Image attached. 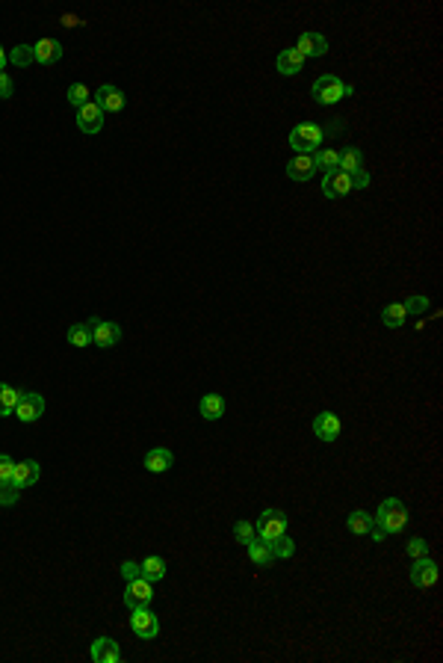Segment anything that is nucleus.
Listing matches in <instances>:
<instances>
[{
	"mask_svg": "<svg viewBox=\"0 0 443 663\" xmlns=\"http://www.w3.org/2000/svg\"><path fill=\"white\" fill-rule=\"evenodd\" d=\"M33 54H36V63L38 66H53L63 59V45L56 42V39H38L33 45Z\"/></svg>",
	"mask_w": 443,
	"mask_h": 663,
	"instance_id": "obj_17",
	"label": "nucleus"
},
{
	"mask_svg": "<svg viewBox=\"0 0 443 663\" xmlns=\"http://www.w3.org/2000/svg\"><path fill=\"white\" fill-rule=\"evenodd\" d=\"M15 92V83H12V77L6 71H0V101H6V98H12Z\"/></svg>",
	"mask_w": 443,
	"mask_h": 663,
	"instance_id": "obj_39",
	"label": "nucleus"
},
{
	"mask_svg": "<svg viewBox=\"0 0 443 663\" xmlns=\"http://www.w3.org/2000/svg\"><path fill=\"white\" fill-rule=\"evenodd\" d=\"M346 527H349V533H355V536H367L370 527H372V515L364 512V510H355V512H349V518H346Z\"/></svg>",
	"mask_w": 443,
	"mask_h": 663,
	"instance_id": "obj_27",
	"label": "nucleus"
},
{
	"mask_svg": "<svg viewBox=\"0 0 443 663\" xmlns=\"http://www.w3.org/2000/svg\"><path fill=\"white\" fill-rule=\"evenodd\" d=\"M246 548H249V560L254 562V566H260V569H266L269 562L275 560V557H272V551H269V545H266L264 539H254V542H249Z\"/></svg>",
	"mask_w": 443,
	"mask_h": 663,
	"instance_id": "obj_25",
	"label": "nucleus"
},
{
	"mask_svg": "<svg viewBox=\"0 0 443 663\" xmlns=\"http://www.w3.org/2000/svg\"><path fill=\"white\" fill-rule=\"evenodd\" d=\"M402 308H405V314H414V317H419V314H426V308H429V299L426 296H411L408 303H402Z\"/></svg>",
	"mask_w": 443,
	"mask_h": 663,
	"instance_id": "obj_35",
	"label": "nucleus"
},
{
	"mask_svg": "<svg viewBox=\"0 0 443 663\" xmlns=\"http://www.w3.org/2000/svg\"><path fill=\"white\" fill-rule=\"evenodd\" d=\"M275 66H278V71L284 74V77H293V74H298L301 69H305V56H301L296 48H284V51L278 54Z\"/></svg>",
	"mask_w": 443,
	"mask_h": 663,
	"instance_id": "obj_20",
	"label": "nucleus"
},
{
	"mask_svg": "<svg viewBox=\"0 0 443 663\" xmlns=\"http://www.w3.org/2000/svg\"><path fill=\"white\" fill-rule=\"evenodd\" d=\"M38 477H42V468H38L36 459H21L15 462V471H12V483L18 489H30L38 483Z\"/></svg>",
	"mask_w": 443,
	"mask_h": 663,
	"instance_id": "obj_15",
	"label": "nucleus"
},
{
	"mask_svg": "<svg viewBox=\"0 0 443 663\" xmlns=\"http://www.w3.org/2000/svg\"><path fill=\"white\" fill-rule=\"evenodd\" d=\"M360 163H364V154H360L355 146H349V148H343V151H340V172L355 175L358 169H364Z\"/></svg>",
	"mask_w": 443,
	"mask_h": 663,
	"instance_id": "obj_28",
	"label": "nucleus"
},
{
	"mask_svg": "<svg viewBox=\"0 0 443 663\" xmlns=\"http://www.w3.org/2000/svg\"><path fill=\"white\" fill-rule=\"evenodd\" d=\"M86 326L92 329V344L100 347V350H110V347H115L118 340H122V326L113 323V320H98V317H92Z\"/></svg>",
	"mask_w": 443,
	"mask_h": 663,
	"instance_id": "obj_5",
	"label": "nucleus"
},
{
	"mask_svg": "<svg viewBox=\"0 0 443 663\" xmlns=\"http://www.w3.org/2000/svg\"><path fill=\"white\" fill-rule=\"evenodd\" d=\"M352 184H355V190H364V187L370 184V172H367V169H358V172L352 175Z\"/></svg>",
	"mask_w": 443,
	"mask_h": 663,
	"instance_id": "obj_40",
	"label": "nucleus"
},
{
	"mask_svg": "<svg viewBox=\"0 0 443 663\" xmlns=\"http://www.w3.org/2000/svg\"><path fill=\"white\" fill-rule=\"evenodd\" d=\"M325 143V131H322L319 125H308V122H301L290 131V148L296 154H313L319 151V146Z\"/></svg>",
	"mask_w": 443,
	"mask_h": 663,
	"instance_id": "obj_3",
	"label": "nucleus"
},
{
	"mask_svg": "<svg viewBox=\"0 0 443 663\" xmlns=\"http://www.w3.org/2000/svg\"><path fill=\"white\" fill-rule=\"evenodd\" d=\"M372 518H375V525L390 536V533H399L402 527L408 525V510H405V504H402V500L385 497V500L378 504V515H372Z\"/></svg>",
	"mask_w": 443,
	"mask_h": 663,
	"instance_id": "obj_2",
	"label": "nucleus"
},
{
	"mask_svg": "<svg viewBox=\"0 0 443 663\" xmlns=\"http://www.w3.org/2000/svg\"><path fill=\"white\" fill-rule=\"evenodd\" d=\"M313 432H316L319 441H328V445H331V441H337L340 432H343V424H340V417L334 412H322L313 420Z\"/></svg>",
	"mask_w": 443,
	"mask_h": 663,
	"instance_id": "obj_13",
	"label": "nucleus"
},
{
	"mask_svg": "<svg viewBox=\"0 0 443 663\" xmlns=\"http://www.w3.org/2000/svg\"><path fill=\"white\" fill-rule=\"evenodd\" d=\"M311 95H313V101L322 104V107H331L337 101H343V98L355 95V86L352 83H343L337 74H322L313 80V86H311Z\"/></svg>",
	"mask_w": 443,
	"mask_h": 663,
	"instance_id": "obj_1",
	"label": "nucleus"
},
{
	"mask_svg": "<svg viewBox=\"0 0 443 663\" xmlns=\"http://www.w3.org/2000/svg\"><path fill=\"white\" fill-rule=\"evenodd\" d=\"M172 465H174V456H172L169 447H151V450L145 453V468H148L151 474H166Z\"/></svg>",
	"mask_w": 443,
	"mask_h": 663,
	"instance_id": "obj_19",
	"label": "nucleus"
},
{
	"mask_svg": "<svg viewBox=\"0 0 443 663\" xmlns=\"http://www.w3.org/2000/svg\"><path fill=\"white\" fill-rule=\"evenodd\" d=\"M130 631L139 639H154L160 634V619L148 607H136V610H130Z\"/></svg>",
	"mask_w": 443,
	"mask_h": 663,
	"instance_id": "obj_7",
	"label": "nucleus"
},
{
	"mask_svg": "<svg viewBox=\"0 0 443 663\" xmlns=\"http://www.w3.org/2000/svg\"><path fill=\"white\" fill-rule=\"evenodd\" d=\"M89 654L95 663H122V649H118V642L113 637H98L92 642Z\"/></svg>",
	"mask_w": 443,
	"mask_h": 663,
	"instance_id": "obj_14",
	"label": "nucleus"
},
{
	"mask_svg": "<svg viewBox=\"0 0 443 663\" xmlns=\"http://www.w3.org/2000/svg\"><path fill=\"white\" fill-rule=\"evenodd\" d=\"M6 59H9V56H6V51H4V45H0V71H4V66H6Z\"/></svg>",
	"mask_w": 443,
	"mask_h": 663,
	"instance_id": "obj_42",
	"label": "nucleus"
},
{
	"mask_svg": "<svg viewBox=\"0 0 443 663\" xmlns=\"http://www.w3.org/2000/svg\"><path fill=\"white\" fill-rule=\"evenodd\" d=\"M437 584V562L429 557H419L414 560L411 566V587L414 589H432Z\"/></svg>",
	"mask_w": 443,
	"mask_h": 663,
	"instance_id": "obj_8",
	"label": "nucleus"
},
{
	"mask_svg": "<svg viewBox=\"0 0 443 663\" xmlns=\"http://www.w3.org/2000/svg\"><path fill=\"white\" fill-rule=\"evenodd\" d=\"M234 536H236V542L249 545V542L257 539V527L251 525V521H236V525H234Z\"/></svg>",
	"mask_w": 443,
	"mask_h": 663,
	"instance_id": "obj_34",
	"label": "nucleus"
},
{
	"mask_svg": "<svg viewBox=\"0 0 443 663\" xmlns=\"http://www.w3.org/2000/svg\"><path fill=\"white\" fill-rule=\"evenodd\" d=\"M296 51L305 59L308 56H325L328 54V39L322 33H301L298 42H296Z\"/></svg>",
	"mask_w": 443,
	"mask_h": 663,
	"instance_id": "obj_16",
	"label": "nucleus"
},
{
	"mask_svg": "<svg viewBox=\"0 0 443 663\" xmlns=\"http://www.w3.org/2000/svg\"><path fill=\"white\" fill-rule=\"evenodd\" d=\"M405 320H408V314H405V308H402V303H390V305L381 308V323H385L387 329H402Z\"/></svg>",
	"mask_w": 443,
	"mask_h": 663,
	"instance_id": "obj_26",
	"label": "nucleus"
},
{
	"mask_svg": "<svg viewBox=\"0 0 443 663\" xmlns=\"http://www.w3.org/2000/svg\"><path fill=\"white\" fill-rule=\"evenodd\" d=\"M9 63L18 66V69H24L30 63H36V54H33V45H15L12 54H9Z\"/></svg>",
	"mask_w": 443,
	"mask_h": 663,
	"instance_id": "obj_32",
	"label": "nucleus"
},
{
	"mask_svg": "<svg viewBox=\"0 0 443 663\" xmlns=\"http://www.w3.org/2000/svg\"><path fill=\"white\" fill-rule=\"evenodd\" d=\"M266 545H269V551H272V557L278 560V557H293L296 554V542L284 533V536H275L272 542H266Z\"/></svg>",
	"mask_w": 443,
	"mask_h": 663,
	"instance_id": "obj_30",
	"label": "nucleus"
},
{
	"mask_svg": "<svg viewBox=\"0 0 443 663\" xmlns=\"http://www.w3.org/2000/svg\"><path fill=\"white\" fill-rule=\"evenodd\" d=\"M66 98H68V104H71L74 110H80L83 104H89V101H92V92H89V86H86V83H71Z\"/></svg>",
	"mask_w": 443,
	"mask_h": 663,
	"instance_id": "obj_31",
	"label": "nucleus"
},
{
	"mask_svg": "<svg viewBox=\"0 0 443 663\" xmlns=\"http://www.w3.org/2000/svg\"><path fill=\"white\" fill-rule=\"evenodd\" d=\"M198 412L204 420H219L222 415H225V397L222 394H204L201 397V403H198Z\"/></svg>",
	"mask_w": 443,
	"mask_h": 663,
	"instance_id": "obj_21",
	"label": "nucleus"
},
{
	"mask_svg": "<svg viewBox=\"0 0 443 663\" xmlns=\"http://www.w3.org/2000/svg\"><path fill=\"white\" fill-rule=\"evenodd\" d=\"M405 551L414 557V560H419V557H429V542L426 539H419V536H414L408 545H405Z\"/></svg>",
	"mask_w": 443,
	"mask_h": 663,
	"instance_id": "obj_36",
	"label": "nucleus"
},
{
	"mask_svg": "<svg viewBox=\"0 0 443 663\" xmlns=\"http://www.w3.org/2000/svg\"><path fill=\"white\" fill-rule=\"evenodd\" d=\"M313 157V166H316V172H337L340 169V151L337 148H319V151H313L311 154Z\"/></svg>",
	"mask_w": 443,
	"mask_h": 663,
	"instance_id": "obj_23",
	"label": "nucleus"
},
{
	"mask_svg": "<svg viewBox=\"0 0 443 663\" xmlns=\"http://www.w3.org/2000/svg\"><path fill=\"white\" fill-rule=\"evenodd\" d=\"M118 575H122L125 580L142 577V566H139V562H133V560H127V562H122V566H118Z\"/></svg>",
	"mask_w": 443,
	"mask_h": 663,
	"instance_id": "obj_38",
	"label": "nucleus"
},
{
	"mask_svg": "<svg viewBox=\"0 0 443 663\" xmlns=\"http://www.w3.org/2000/svg\"><path fill=\"white\" fill-rule=\"evenodd\" d=\"M92 101L104 110V113H122L125 110V104H127V98H125V92L118 89V86H113V83H104L98 92H95V98Z\"/></svg>",
	"mask_w": 443,
	"mask_h": 663,
	"instance_id": "obj_9",
	"label": "nucleus"
},
{
	"mask_svg": "<svg viewBox=\"0 0 443 663\" xmlns=\"http://www.w3.org/2000/svg\"><path fill=\"white\" fill-rule=\"evenodd\" d=\"M370 536H372V542H381V539H385V536H387L385 530H381V527L375 525V518H372V527H370Z\"/></svg>",
	"mask_w": 443,
	"mask_h": 663,
	"instance_id": "obj_41",
	"label": "nucleus"
},
{
	"mask_svg": "<svg viewBox=\"0 0 443 663\" xmlns=\"http://www.w3.org/2000/svg\"><path fill=\"white\" fill-rule=\"evenodd\" d=\"M254 527H257V539L272 542L275 536H284L287 533V512L278 510V507H269V510L260 512Z\"/></svg>",
	"mask_w": 443,
	"mask_h": 663,
	"instance_id": "obj_4",
	"label": "nucleus"
},
{
	"mask_svg": "<svg viewBox=\"0 0 443 663\" xmlns=\"http://www.w3.org/2000/svg\"><path fill=\"white\" fill-rule=\"evenodd\" d=\"M139 566H142V577L145 580H151V584H157V580H163L166 577V560L163 557H145L142 562H139Z\"/></svg>",
	"mask_w": 443,
	"mask_h": 663,
	"instance_id": "obj_24",
	"label": "nucleus"
},
{
	"mask_svg": "<svg viewBox=\"0 0 443 663\" xmlns=\"http://www.w3.org/2000/svg\"><path fill=\"white\" fill-rule=\"evenodd\" d=\"M104 110H100L95 101H89V104H83L77 110V128L83 131V133H98L100 128H104Z\"/></svg>",
	"mask_w": 443,
	"mask_h": 663,
	"instance_id": "obj_12",
	"label": "nucleus"
},
{
	"mask_svg": "<svg viewBox=\"0 0 443 663\" xmlns=\"http://www.w3.org/2000/svg\"><path fill=\"white\" fill-rule=\"evenodd\" d=\"M42 415H45V397L36 394V391H27L21 397V403H18V409H15V417L24 420V424H33V420H38Z\"/></svg>",
	"mask_w": 443,
	"mask_h": 663,
	"instance_id": "obj_11",
	"label": "nucleus"
},
{
	"mask_svg": "<svg viewBox=\"0 0 443 663\" xmlns=\"http://www.w3.org/2000/svg\"><path fill=\"white\" fill-rule=\"evenodd\" d=\"M18 497H21V489H18L12 480H6V483H0V507H15L18 504Z\"/></svg>",
	"mask_w": 443,
	"mask_h": 663,
	"instance_id": "obj_33",
	"label": "nucleus"
},
{
	"mask_svg": "<svg viewBox=\"0 0 443 663\" xmlns=\"http://www.w3.org/2000/svg\"><path fill=\"white\" fill-rule=\"evenodd\" d=\"M21 397H24V391H18V388H12L6 383H0V417L15 415L18 403H21Z\"/></svg>",
	"mask_w": 443,
	"mask_h": 663,
	"instance_id": "obj_22",
	"label": "nucleus"
},
{
	"mask_svg": "<svg viewBox=\"0 0 443 663\" xmlns=\"http://www.w3.org/2000/svg\"><path fill=\"white\" fill-rule=\"evenodd\" d=\"M154 601V584L145 577H133L127 580L125 587V607L127 610H136V607H148Z\"/></svg>",
	"mask_w": 443,
	"mask_h": 663,
	"instance_id": "obj_6",
	"label": "nucleus"
},
{
	"mask_svg": "<svg viewBox=\"0 0 443 663\" xmlns=\"http://www.w3.org/2000/svg\"><path fill=\"white\" fill-rule=\"evenodd\" d=\"M316 175V166H313V157L311 154H296L290 163H287V178L290 181H298V184H305Z\"/></svg>",
	"mask_w": 443,
	"mask_h": 663,
	"instance_id": "obj_18",
	"label": "nucleus"
},
{
	"mask_svg": "<svg viewBox=\"0 0 443 663\" xmlns=\"http://www.w3.org/2000/svg\"><path fill=\"white\" fill-rule=\"evenodd\" d=\"M12 471H15V459L9 453H0V483L12 480Z\"/></svg>",
	"mask_w": 443,
	"mask_h": 663,
	"instance_id": "obj_37",
	"label": "nucleus"
},
{
	"mask_svg": "<svg viewBox=\"0 0 443 663\" xmlns=\"http://www.w3.org/2000/svg\"><path fill=\"white\" fill-rule=\"evenodd\" d=\"M355 190V184H352V175H346V172H328L325 178H322V196L325 198H343V196H349Z\"/></svg>",
	"mask_w": 443,
	"mask_h": 663,
	"instance_id": "obj_10",
	"label": "nucleus"
},
{
	"mask_svg": "<svg viewBox=\"0 0 443 663\" xmlns=\"http://www.w3.org/2000/svg\"><path fill=\"white\" fill-rule=\"evenodd\" d=\"M66 340L71 347H77V350H86L89 344H92V329L86 326V323H74L68 332H66Z\"/></svg>",
	"mask_w": 443,
	"mask_h": 663,
	"instance_id": "obj_29",
	"label": "nucleus"
}]
</instances>
